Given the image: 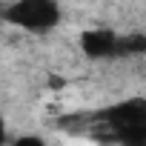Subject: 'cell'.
I'll return each instance as SVG.
<instances>
[{"label":"cell","mask_w":146,"mask_h":146,"mask_svg":"<svg viewBox=\"0 0 146 146\" xmlns=\"http://www.w3.org/2000/svg\"><path fill=\"white\" fill-rule=\"evenodd\" d=\"M0 20L32 35H46L60 26L63 9L57 0H15L6 9H0Z\"/></svg>","instance_id":"cell-1"},{"label":"cell","mask_w":146,"mask_h":146,"mask_svg":"<svg viewBox=\"0 0 146 146\" xmlns=\"http://www.w3.org/2000/svg\"><path fill=\"white\" fill-rule=\"evenodd\" d=\"M120 49V35L109 26H98V29H86L80 35V52L89 60H115Z\"/></svg>","instance_id":"cell-2"},{"label":"cell","mask_w":146,"mask_h":146,"mask_svg":"<svg viewBox=\"0 0 146 146\" xmlns=\"http://www.w3.org/2000/svg\"><path fill=\"white\" fill-rule=\"evenodd\" d=\"M120 57H135V54H146V35L140 32H129V35H120V49H117Z\"/></svg>","instance_id":"cell-3"},{"label":"cell","mask_w":146,"mask_h":146,"mask_svg":"<svg viewBox=\"0 0 146 146\" xmlns=\"http://www.w3.org/2000/svg\"><path fill=\"white\" fill-rule=\"evenodd\" d=\"M9 140V126H6V117L0 115V143H6Z\"/></svg>","instance_id":"cell-4"}]
</instances>
